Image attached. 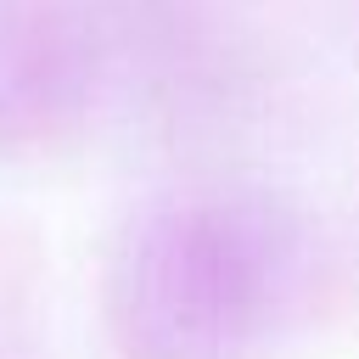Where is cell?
<instances>
[{
    "instance_id": "6da1fadb",
    "label": "cell",
    "mask_w": 359,
    "mask_h": 359,
    "mask_svg": "<svg viewBox=\"0 0 359 359\" xmlns=\"http://www.w3.org/2000/svg\"><path fill=\"white\" fill-rule=\"evenodd\" d=\"M264 309V247L236 213L146 224L118 264V325L140 359H224Z\"/></svg>"
}]
</instances>
